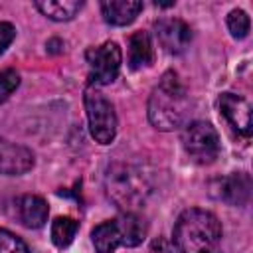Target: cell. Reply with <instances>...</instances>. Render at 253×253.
Returning <instances> with one entry per match:
<instances>
[{"instance_id":"6da1fadb","label":"cell","mask_w":253,"mask_h":253,"mask_svg":"<svg viewBox=\"0 0 253 253\" xmlns=\"http://www.w3.org/2000/svg\"><path fill=\"white\" fill-rule=\"evenodd\" d=\"M172 241L178 253H221V223L208 210H184L174 223Z\"/></svg>"},{"instance_id":"7a4b0ae2","label":"cell","mask_w":253,"mask_h":253,"mask_svg":"<svg viewBox=\"0 0 253 253\" xmlns=\"http://www.w3.org/2000/svg\"><path fill=\"white\" fill-rule=\"evenodd\" d=\"M190 111V97L180 77L174 71H166L158 85L152 89L146 105L148 121L158 130H176L184 125Z\"/></svg>"},{"instance_id":"3957f363","label":"cell","mask_w":253,"mask_h":253,"mask_svg":"<svg viewBox=\"0 0 253 253\" xmlns=\"http://www.w3.org/2000/svg\"><path fill=\"white\" fill-rule=\"evenodd\" d=\"M105 188L109 200L115 202L123 211H134L150 194V184L144 172L125 162H115L109 166L105 174Z\"/></svg>"},{"instance_id":"277c9868","label":"cell","mask_w":253,"mask_h":253,"mask_svg":"<svg viewBox=\"0 0 253 253\" xmlns=\"http://www.w3.org/2000/svg\"><path fill=\"white\" fill-rule=\"evenodd\" d=\"M83 103L89 121V132L99 144H111L117 136V115L111 101L97 89L87 87L83 93Z\"/></svg>"},{"instance_id":"5b68a950","label":"cell","mask_w":253,"mask_h":253,"mask_svg":"<svg viewBox=\"0 0 253 253\" xmlns=\"http://www.w3.org/2000/svg\"><path fill=\"white\" fill-rule=\"evenodd\" d=\"M182 144L186 154L196 164H211L219 156V134L206 121H194L186 125L182 132Z\"/></svg>"},{"instance_id":"8992f818","label":"cell","mask_w":253,"mask_h":253,"mask_svg":"<svg viewBox=\"0 0 253 253\" xmlns=\"http://www.w3.org/2000/svg\"><path fill=\"white\" fill-rule=\"evenodd\" d=\"M85 61L89 65V85H109L121 71L123 53L117 42H105L97 47H89L85 51Z\"/></svg>"},{"instance_id":"52a82bcc","label":"cell","mask_w":253,"mask_h":253,"mask_svg":"<svg viewBox=\"0 0 253 253\" xmlns=\"http://www.w3.org/2000/svg\"><path fill=\"white\" fill-rule=\"evenodd\" d=\"M154 34L164 47V51L172 55H180L188 49L192 42V30L190 26L180 18H162L154 24Z\"/></svg>"},{"instance_id":"ba28073f","label":"cell","mask_w":253,"mask_h":253,"mask_svg":"<svg viewBox=\"0 0 253 253\" xmlns=\"http://www.w3.org/2000/svg\"><path fill=\"white\" fill-rule=\"evenodd\" d=\"M217 107L219 113L225 117V121L229 123V126L241 134V136H251L253 130V123H251V105L235 93H221L217 99Z\"/></svg>"},{"instance_id":"9c48e42d","label":"cell","mask_w":253,"mask_h":253,"mask_svg":"<svg viewBox=\"0 0 253 253\" xmlns=\"http://www.w3.org/2000/svg\"><path fill=\"white\" fill-rule=\"evenodd\" d=\"M211 194L229 206H243L251 196V178L243 172L229 174L211 184Z\"/></svg>"},{"instance_id":"30bf717a","label":"cell","mask_w":253,"mask_h":253,"mask_svg":"<svg viewBox=\"0 0 253 253\" xmlns=\"http://www.w3.org/2000/svg\"><path fill=\"white\" fill-rule=\"evenodd\" d=\"M34 168V152L22 144L0 138V174L20 176Z\"/></svg>"},{"instance_id":"8fae6325","label":"cell","mask_w":253,"mask_h":253,"mask_svg":"<svg viewBox=\"0 0 253 253\" xmlns=\"http://www.w3.org/2000/svg\"><path fill=\"white\" fill-rule=\"evenodd\" d=\"M142 10V2L138 0H107L101 2L103 20L111 26H128L136 20Z\"/></svg>"},{"instance_id":"7c38bea8","label":"cell","mask_w":253,"mask_h":253,"mask_svg":"<svg viewBox=\"0 0 253 253\" xmlns=\"http://www.w3.org/2000/svg\"><path fill=\"white\" fill-rule=\"evenodd\" d=\"M113 221L119 229L121 245H125V247H136L146 237V223L136 211H123Z\"/></svg>"},{"instance_id":"4fadbf2b","label":"cell","mask_w":253,"mask_h":253,"mask_svg":"<svg viewBox=\"0 0 253 253\" xmlns=\"http://www.w3.org/2000/svg\"><path fill=\"white\" fill-rule=\"evenodd\" d=\"M18 217L20 221L30 227V229H38L45 223L47 219V204L42 196L36 194H26L18 200Z\"/></svg>"},{"instance_id":"5bb4252c","label":"cell","mask_w":253,"mask_h":253,"mask_svg":"<svg viewBox=\"0 0 253 253\" xmlns=\"http://www.w3.org/2000/svg\"><path fill=\"white\" fill-rule=\"evenodd\" d=\"M154 59V47L148 32H134L128 40V65L130 69L148 67Z\"/></svg>"},{"instance_id":"9a60e30c","label":"cell","mask_w":253,"mask_h":253,"mask_svg":"<svg viewBox=\"0 0 253 253\" xmlns=\"http://www.w3.org/2000/svg\"><path fill=\"white\" fill-rule=\"evenodd\" d=\"M34 6L49 20L55 22H67L77 16V12L83 8L81 0H38Z\"/></svg>"},{"instance_id":"2e32d148","label":"cell","mask_w":253,"mask_h":253,"mask_svg":"<svg viewBox=\"0 0 253 253\" xmlns=\"http://www.w3.org/2000/svg\"><path fill=\"white\" fill-rule=\"evenodd\" d=\"M91 239H93V245H95L97 253H115V249L121 245L119 229H117L113 219L95 225L93 231H91Z\"/></svg>"},{"instance_id":"e0dca14e","label":"cell","mask_w":253,"mask_h":253,"mask_svg":"<svg viewBox=\"0 0 253 253\" xmlns=\"http://www.w3.org/2000/svg\"><path fill=\"white\" fill-rule=\"evenodd\" d=\"M77 229H79V223L73 217H69V215L55 217L53 223H51V241H53V245L59 247V249L67 247L73 241Z\"/></svg>"},{"instance_id":"ac0fdd59","label":"cell","mask_w":253,"mask_h":253,"mask_svg":"<svg viewBox=\"0 0 253 253\" xmlns=\"http://www.w3.org/2000/svg\"><path fill=\"white\" fill-rule=\"evenodd\" d=\"M249 28H251L249 16H247L243 10L235 8V10H231V12L227 14V30H229V34H231L235 40H243V38L249 34Z\"/></svg>"},{"instance_id":"d6986e66","label":"cell","mask_w":253,"mask_h":253,"mask_svg":"<svg viewBox=\"0 0 253 253\" xmlns=\"http://www.w3.org/2000/svg\"><path fill=\"white\" fill-rule=\"evenodd\" d=\"M0 253H30V249L22 237L0 227Z\"/></svg>"},{"instance_id":"ffe728a7","label":"cell","mask_w":253,"mask_h":253,"mask_svg":"<svg viewBox=\"0 0 253 253\" xmlns=\"http://www.w3.org/2000/svg\"><path fill=\"white\" fill-rule=\"evenodd\" d=\"M20 85V75L14 69L0 71V103H4Z\"/></svg>"},{"instance_id":"44dd1931","label":"cell","mask_w":253,"mask_h":253,"mask_svg":"<svg viewBox=\"0 0 253 253\" xmlns=\"http://www.w3.org/2000/svg\"><path fill=\"white\" fill-rule=\"evenodd\" d=\"M14 38H16V28L10 22H0V55L8 49Z\"/></svg>"},{"instance_id":"7402d4cb","label":"cell","mask_w":253,"mask_h":253,"mask_svg":"<svg viewBox=\"0 0 253 253\" xmlns=\"http://www.w3.org/2000/svg\"><path fill=\"white\" fill-rule=\"evenodd\" d=\"M156 6H162V8H168V6H174V2H156Z\"/></svg>"}]
</instances>
